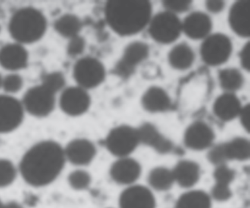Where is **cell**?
Here are the masks:
<instances>
[{
  "label": "cell",
  "instance_id": "14",
  "mask_svg": "<svg viewBox=\"0 0 250 208\" xmlns=\"http://www.w3.org/2000/svg\"><path fill=\"white\" fill-rule=\"evenodd\" d=\"M142 174V167L137 160L128 157L119 158L109 169L111 178L117 184L129 186L136 184Z\"/></svg>",
  "mask_w": 250,
  "mask_h": 208
},
{
  "label": "cell",
  "instance_id": "40",
  "mask_svg": "<svg viewBox=\"0 0 250 208\" xmlns=\"http://www.w3.org/2000/svg\"><path fill=\"white\" fill-rule=\"evenodd\" d=\"M2 76L0 75V89H2Z\"/></svg>",
  "mask_w": 250,
  "mask_h": 208
},
{
  "label": "cell",
  "instance_id": "39",
  "mask_svg": "<svg viewBox=\"0 0 250 208\" xmlns=\"http://www.w3.org/2000/svg\"><path fill=\"white\" fill-rule=\"evenodd\" d=\"M2 208H24L21 204L17 201H10L6 203L2 204Z\"/></svg>",
  "mask_w": 250,
  "mask_h": 208
},
{
  "label": "cell",
  "instance_id": "24",
  "mask_svg": "<svg viewBox=\"0 0 250 208\" xmlns=\"http://www.w3.org/2000/svg\"><path fill=\"white\" fill-rule=\"evenodd\" d=\"M194 61V51L187 43L175 45L168 54L169 64L175 70H187L192 65Z\"/></svg>",
  "mask_w": 250,
  "mask_h": 208
},
{
  "label": "cell",
  "instance_id": "25",
  "mask_svg": "<svg viewBox=\"0 0 250 208\" xmlns=\"http://www.w3.org/2000/svg\"><path fill=\"white\" fill-rule=\"evenodd\" d=\"M212 200L204 190L188 189L179 196L175 208H211Z\"/></svg>",
  "mask_w": 250,
  "mask_h": 208
},
{
  "label": "cell",
  "instance_id": "20",
  "mask_svg": "<svg viewBox=\"0 0 250 208\" xmlns=\"http://www.w3.org/2000/svg\"><path fill=\"white\" fill-rule=\"evenodd\" d=\"M172 171L175 183L183 188H192L200 180V166L190 160L180 161Z\"/></svg>",
  "mask_w": 250,
  "mask_h": 208
},
{
  "label": "cell",
  "instance_id": "6",
  "mask_svg": "<svg viewBox=\"0 0 250 208\" xmlns=\"http://www.w3.org/2000/svg\"><path fill=\"white\" fill-rule=\"evenodd\" d=\"M140 144L137 128L129 125L114 127L105 140L107 150L118 158L129 156Z\"/></svg>",
  "mask_w": 250,
  "mask_h": 208
},
{
  "label": "cell",
  "instance_id": "12",
  "mask_svg": "<svg viewBox=\"0 0 250 208\" xmlns=\"http://www.w3.org/2000/svg\"><path fill=\"white\" fill-rule=\"evenodd\" d=\"M156 199L151 189L143 185L127 186L119 196V208H156Z\"/></svg>",
  "mask_w": 250,
  "mask_h": 208
},
{
  "label": "cell",
  "instance_id": "16",
  "mask_svg": "<svg viewBox=\"0 0 250 208\" xmlns=\"http://www.w3.org/2000/svg\"><path fill=\"white\" fill-rule=\"evenodd\" d=\"M148 45L145 42L137 41L128 44L124 50L121 61L117 64V71L122 76H128L149 55Z\"/></svg>",
  "mask_w": 250,
  "mask_h": 208
},
{
  "label": "cell",
  "instance_id": "30",
  "mask_svg": "<svg viewBox=\"0 0 250 208\" xmlns=\"http://www.w3.org/2000/svg\"><path fill=\"white\" fill-rule=\"evenodd\" d=\"M67 182L73 190L83 191L87 190L91 186L92 176L84 168H76L68 174Z\"/></svg>",
  "mask_w": 250,
  "mask_h": 208
},
{
  "label": "cell",
  "instance_id": "7",
  "mask_svg": "<svg viewBox=\"0 0 250 208\" xmlns=\"http://www.w3.org/2000/svg\"><path fill=\"white\" fill-rule=\"evenodd\" d=\"M105 76L106 71L102 62L89 56L79 59L73 68V77L77 86L86 90L99 86Z\"/></svg>",
  "mask_w": 250,
  "mask_h": 208
},
{
  "label": "cell",
  "instance_id": "22",
  "mask_svg": "<svg viewBox=\"0 0 250 208\" xmlns=\"http://www.w3.org/2000/svg\"><path fill=\"white\" fill-rule=\"evenodd\" d=\"M241 108V101L235 94L225 92L214 101L213 111L219 120L228 122L238 117Z\"/></svg>",
  "mask_w": 250,
  "mask_h": 208
},
{
  "label": "cell",
  "instance_id": "42",
  "mask_svg": "<svg viewBox=\"0 0 250 208\" xmlns=\"http://www.w3.org/2000/svg\"><path fill=\"white\" fill-rule=\"evenodd\" d=\"M1 29H2V28H1V26H0V32H1Z\"/></svg>",
  "mask_w": 250,
  "mask_h": 208
},
{
  "label": "cell",
  "instance_id": "28",
  "mask_svg": "<svg viewBox=\"0 0 250 208\" xmlns=\"http://www.w3.org/2000/svg\"><path fill=\"white\" fill-rule=\"evenodd\" d=\"M147 183L151 190L160 192L169 190L175 184L172 169L165 166L155 167L149 172Z\"/></svg>",
  "mask_w": 250,
  "mask_h": 208
},
{
  "label": "cell",
  "instance_id": "17",
  "mask_svg": "<svg viewBox=\"0 0 250 208\" xmlns=\"http://www.w3.org/2000/svg\"><path fill=\"white\" fill-rule=\"evenodd\" d=\"M235 171L227 164L216 166L213 171L214 184L210 193L212 199L223 202L230 199L232 195L230 185L235 179Z\"/></svg>",
  "mask_w": 250,
  "mask_h": 208
},
{
  "label": "cell",
  "instance_id": "5",
  "mask_svg": "<svg viewBox=\"0 0 250 208\" xmlns=\"http://www.w3.org/2000/svg\"><path fill=\"white\" fill-rule=\"evenodd\" d=\"M148 32L152 39L161 44L175 42L182 32V22L176 14L160 12L149 22Z\"/></svg>",
  "mask_w": 250,
  "mask_h": 208
},
{
  "label": "cell",
  "instance_id": "8",
  "mask_svg": "<svg viewBox=\"0 0 250 208\" xmlns=\"http://www.w3.org/2000/svg\"><path fill=\"white\" fill-rule=\"evenodd\" d=\"M232 51V42L222 33L209 35L200 47L202 60L208 65L219 66L228 61Z\"/></svg>",
  "mask_w": 250,
  "mask_h": 208
},
{
  "label": "cell",
  "instance_id": "23",
  "mask_svg": "<svg viewBox=\"0 0 250 208\" xmlns=\"http://www.w3.org/2000/svg\"><path fill=\"white\" fill-rule=\"evenodd\" d=\"M171 100L167 92L159 86H151L142 98V105L150 113L164 112L171 107Z\"/></svg>",
  "mask_w": 250,
  "mask_h": 208
},
{
  "label": "cell",
  "instance_id": "21",
  "mask_svg": "<svg viewBox=\"0 0 250 208\" xmlns=\"http://www.w3.org/2000/svg\"><path fill=\"white\" fill-rule=\"evenodd\" d=\"M138 130L140 143L150 146L161 154L169 153L172 149V143L164 136L158 129L150 123H145Z\"/></svg>",
  "mask_w": 250,
  "mask_h": 208
},
{
  "label": "cell",
  "instance_id": "18",
  "mask_svg": "<svg viewBox=\"0 0 250 208\" xmlns=\"http://www.w3.org/2000/svg\"><path fill=\"white\" fill-rule=\"evenodd\" d=\"M212 29L210 18L203 12H193L182 22V32L193 40L205 39Z\"/></svg>",
  "mask_w": 250,
  "mask_h": 208
},
{
  "label": "cell",
  "instance_id": "35",
  "mask_svg": "<svg viewBox=\"0 0 250 208\" xmlns=\"http://www.w3.org/2000/svg\"><path fill=\"white\" fill-rule=\"evenodd\" d=\"M191 1H180V0H175V1H164L163 5L166 9L167 11L176 14V13H184L187 11L191 7Z\"/></svg>",
  "mask_w": 250,
  "mask_h": 208
},
{
  "label": "cell",
  "instance_id": "34",
  "mask_svg": "<svg viewBox=\"0 0 250 208\" xmlns=\"http://www.w3.org/2000/svg\"><path fill=\"white\" fill-rule=\"evenodd\" d=\"M85 47L86 42L84 38L80 35H77L68 40L66 47L67 54L69 57L75 58L83 54Z\"/></svg>",
  "mask_w": 250,
  "mask_h": 208
},
{
  "label": "cell",
  "instance_id": "38",
  "mask_svg": "<svg viewBox=\"0 0 250 208\" xmlns=\"http://www.w3.org/2000/svg\"><path fill=\"white\" fill-rule=\"evenodd\" d=\"M224 7H225V2L223 1L213 0V1H206V8L210 13H220L222 10H223Z\"/></svg>",
  "mask_w": 250,
  "mask_h": 208
},
{
  "label": "cell",
  "instance_id": "13",
  "mask_svg": "<svg viewBox=\"0 0 250 208\" xmlns=\"http://www.w3.org/2000/svg\"><path fill=\"white\" fill-rule=\"evenodd\" d=\"M215 139L214 131L207 123L195 121L185 130L184 145L188 149L200 151L210 148Z\"/></svg>",
  "mask_w": 250,
  "mask_h": 208
},
{
  "label": "cell",
  "instance_id": "32",
  "mask_svg": "<svg viewBox=\"0 0 250 208\" xmlns=\"http://www.w3.org/2000/svg\"><path fill=\"white\" fill-rule=\"evenodd\" d=\"M41 83L44 85L48 89L58 95V93L62 92L64 88L65 87L66 81H65L63 73L59 71H55L46 73L42 79Z\"/></svg>",
  "mask_w": 250,
  "mask_h": 208
},
{
  "label": "cell",
  "instance_id": "41",
  "mask_svg": "<svg viewBox=\"0 0 250 208\" xmlns=\"http://www.w3.org/2000/svg\"><path fill=\"white\" fill-rule=\"evenodd\" d=\"M2 204H3V202H2V199H0V208H2Z\"/></svg>",
  "mask_w": 250,
  "mask_h": 208
},
{
  "label": "cell",
  "instance_id": "9",
  "mask_svg": "<svg viewBox=\"0 0 250 208\" xmlns=\"http://www.w3.org/2000/svg\"><path fill=\"white\" fill-rule=\"evenodd\" d=\"M24 115L21 101L13 95H0V134L15 131L22 124Z\"/></svg>",
  "mask_w": 250,
  "mask_h": 208
},
{
  "label": "cell",
  "instance_id": "10",
  "mask_svg": "<svg viewBox=\"0 0 250 208\" xmlns=\"http://www.w3.org/2000/svg\"><path fill=\"white\" fill-rule=\"evenodd\" d=\"M91 104L88 92L81 86H65L61 92L59 105L70 117H79L87 112Z\"/></svg>",
  "mask_w": 250,
  "mask_h": 208
},
{
  "label": "cell",
  "instance_id": "11",
  "mask_svg": "<svg viewBox=\"0 0 250 208\" xmlns=\"http://www.w3.org/2000/svg\"><path fill=\"white\" fill-rule=\"evenodd\" d=\"M63 148L66 162L78 168L90 165L97 153L94 144L85 138L72 139Z\"/></svg>",
  "mask_w": 250,
  "mask_h": 208
},
{
  "label": "cell",
  "instance_id": "29",
  "mask_svg": "<svg viewBox=\"0 0 250 208\" xmlns=\"http://www.w3.org/2000/svg\"><path fill=\"white\" fill-rule=\"evenodd\" d=\"M219 82L224 90L233 93L242 87L244 79L239 70L230 67L219 72Z\"/></svg>",
  "mask_w": 250,
  "mask_h": 208
},
{
  "label": "cell",
  "instance_id": "3",
  "mask_svg": "<svg viewBox=\"0 0 250 208\" xmlns=\"http://www.w3.org/2000/svg\"><path fill=\"white\" fill-rule=\"evenodd\" d=\"M45 15L39 9L23 7L17 10L10 19L8 31L14 42L25 45L40 41L47 30Z\"/></svg>",
  "mask_w": 250,
  "mask_h": 208
},
{
  "label": "cell",
  "instance_id": "26",
  "mask_svg": "<svg viewBox=\"0 0 250 208\" xmlns=\"http://www.w3.org/2000/svg\"><path fill=\"white\" fill-rule=\"evenodd\" d=\"M54 28L58 35L69 40L80 35L83 29V22L76 15L65 13L56 19Z\"/></svg>",
  "mask_w": 250,
  "mask_h": 208
},
{
  "label": "cell",
  "instance_id": "4",
  "mask_svg": "<svg viewBox=\"0 0 250 208\" xmlns=\"http://www.w3.org/2000/svg\"><path fill=\"white\" fill-rule=\"evenodd\" d=\"M25 113L37 118L52 114L57 103V94L40 83L26 91L21 100Z\"/></svg>",
  "mask_w": 250,
  "mask_h": 208
},
{
  "label": "cell",
  "instance_id": "2",
  "mask_svg": "<svg viewBox=\"0 0 250 208\" xmlns=\"http://www.w3.org/2000/svg\"><path fill=\"white\" fill-rule=\"evenodd\" d=\"M105 19L109 27L121 36L141 32L151 19V3L146 0H111L106 2Z\"/></svg>",
  "mask_w": 250,
  "mask_h": 208
},
{
  "label": "cell",
  "instance_id": "19",
  "mask_svg": "<svg viewBox=\"0 0 250 208\" xmlns=\"http://www.w3.org/2000/svg\"><path fill=\"white\" fill-rule=\"evenodd\" d=\"M250 1H238L234 3L229 12V26L232 30L241 38L250 35Z\"/></svg>",
  "mask_w": 250,
  "mask_h": 208
},
{
  "label": "cell",
  "instance_id": "1",
  "mask_svg": "<svg viewBox=\"0 0 250 208\" xmlns=\"http://www.w3.org/2000/svg\"><path fill=\"white\" fill-rule=\"evenodd\" d=\"M66 163L61 144L52 139L41 141L21 157L19 174L31 187H46L59 177Z\"/></svg>",
  "mask_w": 250,
  "mask_h": 208
},
{
  "label": "cell",
  "instance_id": "31",
  "mask_svg": "<svg viewBox=\"0 0 250 208\" xmlns=\"http://www.w3.org/2000/svg\"><path fill=\"white\" fill-rule=\"evenodd\" d=\"M19 175L18 167L11 160L0 158V189L14 184Z\"/></svg>",
  "mask_w": 250,
  "mask_h": 208
},
{
  "label": "cell",
  "instance_id": "15",
  "mask_svg": "<svg viewBox=\"0 0 250 208\" xmlns=\"http://www.w3.org/2000/svg\"><path fill=\"white\" fill-rule=\"evenodd\" d=\"M28 62L29 53L25 45L9 42L0 48V66L5 70L17 73L26 68Z\"/></svg>",
  "mask_w": 250,
  "mask_h": 208
},
{
  "label": "cell",
  "instance_id": "27",
  "mask_svg": "<svg viewBox=\"0 0 250 208\" xmlns=\"http://www.w3.org/2000/svg\"><path fill=\"white\" fill-rule=\"evenodd\" d=\"M227 162L229 161H244L250 158V144L244 137L234 138L222 144Z\"/></svg>",
  "mask_w": 250,
  "mask_h": 208
},
{
  "label": "cell",
  "instance_id": "37",
  "mask_svg": "<svg viewBox=\"0 0 250 208\" xmlns=\"http://www.w3.org/2000/svg\"><path fill=\"white\" fill-rule=\"evenodd\" d=\"M238 117H240L241 125L247 132H249V128H250V120H250V105L249 104L241 108Z\"/></svg>",
  "mask_w": 250,
  "mask_h": 208
},
{
  "label": "cell",
  "instance_id": "33",
  "mask_svg": "<svg viewBox=\"0 0 250 208\" xmlns=\"http://www.w3.org/2000/svg\"><path fill=\"white\" fill-rule=\"evenodd\" d=\"M24 86V79L17 73H11L2 77V89L5 94L13 95L18 93Z\"/></svg>",
  "mask_w": 250,
  "mask_h": 208
},
{
  "label": "cell",
  "instance_id": "36",
  "mask_svg": "<svg viewBox=\"0 0 250 208\" xmlns=\"http://www.w3.org/2000/svg\"><path fill=\"white\" fill-rule=\"evenodd\" d=\"M250 44L247 42L246 45L243 47L242 50L240 52V62H241V66L244 67L245 70L249 71L250 69Z\"/></svg>",
  "mask_w": 250,
  "mask_h": 208
}]
</instances>
